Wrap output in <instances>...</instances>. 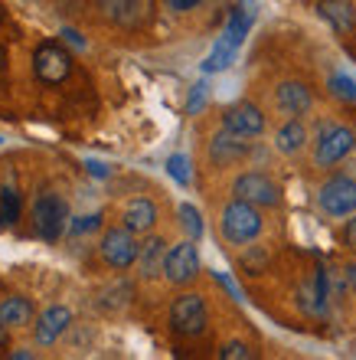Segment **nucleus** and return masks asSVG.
Wrapping results in <instances>:
<instances>
[{"label": "nucleus", "instance_id": "1", "mask_svg": "<svg viewBox=\"0 0 356 360\" xmlns=\"http://www.w3.org/2000/svg\"><path fill=\"white\" fill-rule=\"evenodd\" d=\"M219 229H223V239L229 246H245L258 239V233L265 229V217L262 207H255L242 197H232L223 207V217H219Z\"/></svg>", "mask_w": 356, "mask_h": 360}, {"label": "nucleus", "instance_id": "2", "mask_svg": "<svg viewBox=\"0 0 356 360\" xmlns=\"http://www.w3.org/2000/svg\"><path fill=\"white\" fill-rule=\"evenodd\" d=\"M209 314H206V302L197 292H183L173 298L170 304V331L180 338H199L206 331Z\"/></svg>", "mask_w": 356, "mask_h": 360}, {"label": "nucleus", "instance_id": "3", "mask_svg": "<svg viewBox=\"0 0 356 360\" xmlns=\"http://www.w3.org/2000/svg\"><path fill=\"white\" fill-rule=\"evenodd\" d=\"M320 210L334 219L353 217L356 213V180L350 174H334L330 180H324L317 190Z\"/></svg>", "mask_w": 356, "mask_h": 360}, {"label": "nucleus", "instance_id": "4", "mask_svg": "<svg viewBox=\"0 0 356 360\" xmlns=\"http://www.w3.org/2000/svg\"><path fill=\"white\" fill-rule=\"evenodd\" d=\"M66 219H69V207L66 200L59 197V193H39L37 203H33V229H37L39 239H46V243H56L62 236V229H66Z\"/></svg>", "mask_w": 356, "mask_h": 360}, {"label": "nucleus", "instance_id": "5", "mask_svg": "<svg viewBox=\"0 0 356 360\" xmlns=\"http://www.w3.org/2000/svg\"><path fill=\"white\" fill-rule=\"evenodd\" d=\"M356 148V134L343 124H320L317 144H314V164L317 167H334Z\"/></svg>", "mask_w": 356, "mask_h": 360}, {"label": "nucleus", "instance_id": "6", "mask_svg": "<svg viewBox=\"0 0 356 360\" xmlns=\"http://www.w3.org/2000/svg\"><path fill=\"white\" fill-rule=\"evenodd\" d=\"M98 252H102L105 266L118 269V272H124V269H131L134 262H138V256H141V246H138V236H134L131 229H108L102 236V243H98Z\"/></svg>", "mask_w": 356, "mask_h": 360}, {"label": "nucleus", "instance_id": "7", "mask_svg": "<svg viewBox=\"0 0 356 360\" xmlns=\"http://www.w3.org/2000/svg\"><path fill=\"white\" fill-rule=\"evenodd\" d=\"M232 193L235 197L249 200V203H255V207H282V187L275 184L268 174L262 171H245L235 177L232 184Z\"/></svg>", "mask_w": 356, "mask_h": 360}, {"label": "nucleus", "instance_id": "8", "mask_svg": "<svg viewBox=\"0 0 356 360\" xmlns=\"http://www.w3.org/2000/svg\"><path fill=\"white\" fill-rule=\"evenodd\" d=\"M197 275H199V249H197V239L187 236L183 243H177V246L167 252V262H164V278H167L170 285L183 288V285H190Z\"/></svg>", "mask_w": 356, "mask_h": 360}, {"label": "nucleus", "instance_id": "9", "mask_svg": "<svg viewBox=\"0 0 356 360\" xmlns=\"http://www.w3.org/2000/svg\"><path fill=\"white\" fill-rule=\"evenodd\" d=\"M69 69H72V56L62 49V43L49 39V43L37 46V53H33V72H37V79L56 86V82H62L69 76Z\"/></svg>", "mask_w": 356, "mask_h": 360}, {"label": "nucleus", "instance_id": "10", "mask_svg": "<svg viewBox=\"0 0 356 360\" xmlns=\"http://www.w3.org/2000/svg\"><path fill=\"white\" fill-rule=\"evenodd\" d=\"M206 154H209V161H213V167H232V164L249 158V138L223 128L219 134H213Z\"/></svg>", "mask_w": 356, "mask_h": 360}, {"label": "nucleus", "instance_id": "11", "mask_svg": "<svg viewBox=\"0 0 356 360\" xmlns=\"http://www.w3.org/2000/svg\"><path fill=\"white\" fill-rule=\"evenodd\" d=\"M223 128H229L235 134H245V138H258L265 131V115L252 102H235L223 112Z\"/></svg>", "mask_w": 356, "mask_h": 360}, {"label": "nucleus", "instance_id": "12", "mask_svg": "<svg viewBox=\"0 0 356 360\" xmlns=\"http://www.w3.org/2000/svg\"><path fill=\"white\" fill-rule=\"evenodd\" d=\"M275 105H278V112L288 115V118H301V115L310 112V105H314V95L304 82L298 79H288L282 86L275 89Z\"/></svg>", "mask_w": 356, "mask_h": 360}, {"label": "nucleus", "instance_id": "13", "mask_svg": "<svg viewBox=\"0 0 356 360\" xmlns=\"http://www.w3.org/2000/svg\"><path fill=\"white\" fill-rule=\"evenodd\" d=\"M69 324H72V311H69L66 304H49L46 311L39 314L37 328H33L37 344H56L69 331Z\"/></svg>", "mask_w": 356, "mask_h": 360}, {"label": "nucleus", "instance_id": "14", "mask_svg": "<svg viewBox=\"0 0 356 360\" xmlns=\"http://www.w3.org/2000/svg\"><path fill=\"white\" fill-rule=\"evenodd\" d=\"M167 239L164 236H150L141 246V256H138V269H141L144 282H154L164 275V262H167Z\"/></svg>", "mask_w": 356, "mask_h": 360}, {"label": "nucleus", "instance_id": "15", "mask_svg": "<svg viewBox=\"0 0 356 360\" xmlns=\"http://www.w3.org/2000/svg\"><path fill=\"white\" fill-rule=\"evenodd\" d=\"M317 10H320V17L327 20L340 37H350V33L356 30V7H353V0H320Z\"/></svg>", "mask_w": 356, "mask_h": 360}, {"label": "nucleus", "instance_id": "16", "mask_svg": "<svg viewBox=\"0 0 356 360\" xmlns=\"http://www.w3.org/2000/svg\"><path fill=\"white\" fill-rule=\"evenodd\" d=\"M154 223H157V207H154L150 200H144V197L131 200V203L124 207V213H121V226L131 229L134 236L150 233V229H154Z\"/></svg>", "mask_w": 356, "mask_h": 360}, {"label": "nucleus", "instance_id": "17", "mask_svg": "<svg viewBox=\"0 0 356 360\" xmlns=\"http://www.w3.org/2000/svg\"><path fill=\"white\" fill-rule=\"evenodd\" d=\"M304 144H308V128H304L301 118H288V122L275 131V148L282 154H288V158L304 151Z\"/></svg>", "mask_w": 356, "mask_h": 360}, {"label": "nucleus", "instance_id": "18", "mask_svg": "<svg viewBox=\"0 0 356 360\" xmlns=\"http://www.w3.org/2000/svg\"><path fill=\"white\" fill-rule=\"evenodd\" d=\"M102 7L114 23H121V27H138L141 17L147 13V0H102Z\"/></svg>", "mask_w": 356, "mask_h": 360}, {"label": "nucleus", "instance_id": "19", "mask_svg": "<svg viewBox=\"0 0 356 360\" xmlns=\"http://www.w3.org/2000/svg\"><path fill=\"white\" fill-rule=\"evenodd\" d=\"M29 321H33V302L29 298L13 295V298L0 302V324L4 328H27Z\"/></svg>", "mask_w": 356, "mask_h": 360}, {"label": "nucleus", "instance_id": "20", "mask_svg": "<svg viewBox=\"0 0 356 360\" xmlns=\"http://www.w3.org/2000/svg\"><path fill=\"white\" fill-rule=\"evenodd\" d=\"M239 46H242L239 39H235V37H229V33H223V37H219V43H216V46H213V53H209V56H206V63H203V72H223V69H225V66H229V63H232V59H235V53H239Z\"/></svg>", "mask_w": 356, "mask_h": 360}, {"label": "nucleus", "instance_id": "21", "mask_svg": "<svg viewBox=\"0 0 356 360\" xmlns=\"http://www.w3.org/2000/svg\"><path fill=\"white\" fill-rule=\"evenodd\" d=\"M20 210H23V200L13 187L0 190V226H13L20 219Z\"/></svg>", "mask_w": 356, "mask_h": 360}, {"label": "nucleus", "instance_id": "22", "mask_svg": "<svg viewBox=\"0 0 356 360\" xmlns=\"http://www.w3.org/2000/svg\"><path fill=\"white\" fill-rule=\"evenodd\" d=\"M327 89H330V95H334V98H340V102H353V105H356V82H353L350 76H343V72L330 76Z\"/></svg>", "mask_w": 356, "mask_h": 360}, {"label": "nucleus", "instance_id": "23", "mask_svg": "<svg viewBox=\"0 0 356 360\" xmlns=\"http://www.w3.org/2000/svg\"><path fill=\"white\" fill-rule=\"evenodd\" d=\"M167 174L177 180V184H183V187H187L190 180H193V171H190V158H187V154H170V158H167Z\"/></svg>", "mask_w": 356, "mask_h": 360}, {"label": "nucleus", "instance_id": "24", "mask_svg": "<svg viewBox=\"0 0 356 360\" xmlns=\"http://www.w3.org/2000/svg\"><path fill=\"white\" fill-rule=\"evenodd\" d=\"M180 226L187 229L190 239H199V236H203V219H199L197 207H190V203H183V207H180Z\"/></svg>", "mask_w": 356, "mask_h": 360}, {"label": "nucleus", "instance_id": "25", "mask_svg": "<svg viewBox=\"0 0 356 360\" xmlns=\"http://www.w3.org/2000/svg\"><path fill=\"white\" fill-rule=\"evenodd\" d=\"M219 357L223 360H249L252 351H249V344H242V341H229L223 351H219Z\"/></svg>", "mask_w": 356, "mask_h": 360}, {"label": "nucleus", "instance_id": "26", "mask_svg": "<svg viewBox=\"0 0 356 360\" xmlns=\"http://www.w3.org/2000/svg\"><path fill=\"white\" fill-rule=\"evenodd\" d=\"M265 262H268V252H265V246H255L252 252L245 256V269H249V272H252V275H258V272H262V266H265Z\"/></svg>", "mask_w": 356, "mask_h": 360}, {"label": "nucleus", "instance_id": "27", "mask_svg": "<svg viewBox=\"0 0 356 360\" xmlns=\"http://www.w3.org/2000/svg\"><path fill=\"white\" fill-rule=\"evenodd\" d=\"M102 226V213H92V217H82L72 223V233H88V229H98Z\"/></svg>", "mask_w": 356, "mask_h": 360}, {"label": "nucleus", "instance_id": "28", "mask_svg": "<svg viewBox=\"0 0 356 360\" xmlns=\"http://www.w3.org/2000/svg\"><path fill=\"white\" fill-rule=\"evenodd\" d=\"M199 4H203V0H164V7L173 10V13H187V10L199 7Z\"/></svg>", "mask_w": 356, "mask_h": 360}, {"label": "nucleus", "instance_id": "29", "mask_svg": "<svg viewBox=\"0 0 356 360\" xmlns=\"http://www.w3.org/2000/svg\"><path fill=\"white\" fill-rule=\"evenodd\" d=\"M203 95H206V86H203V82H199V86H193V95H190V102H187V112H190V115L199 112V105H203Z\"/></svg>", "mask_w": 356, "mask_h": 360}, {"label": "nucleus", "instance_id": "30", "mask_svg": "<svg viewBox=\"0 0 356 360\" xmlns=\"http://www.w3.org/2000/svg\"><path fill=\"white\" fill-rule=\"evenodd\" d=\"M343 246H347L350 252H356V217L343 226Z\"/></svg>", "mask_w": 356, "mask_h": 360}, {"label": "nucleus", "instance_id": "31", "mask_svg": "<svg viewBox=\"0 0 356 360\" xmlns=\"http://www.w3.org/2000/svg\"><path fill=\"white\" fill-rule=\"evenodd\" d=\"M85 167H88V174H92V177H108V167H105V164H98V161H88Z\"/></svg>", "mask_w": 356, "mask_h": 360}, {"label": "nucleus", "instance_id": "32", "mask_svg": "<svg viewBox=\"0 0 356 360\" xmlns=\"http://www.w3.org/2000/svg\"><path fill=\"white\" fill-rule=\"evenodd\" d=\"M216 278H219V282L225 285V288H229V295H232V298H242V295H239V288H235L232 282H229V275H223V272H216Z\"/></svg>", "mask_w": 356, "mask_h": 360}, {"label": "nucleus", "instance_id": "33", "mask_svg": "<svg viewBox=\"0 0 356 360\" xmlns=\"http://www.w3.org/2000/svg\"><path fill=\"white\" fill-rule=\"evenodd\" d=\"M62 37H66L69 43H72V46H85V39L79 37V33H72V30H62Z\"/></svg>", "mask_w": 356, "mask_h": 360}, {"label": "nucleus", "instance_id": "34", "mask_svg": "<svg viewBox=\"0 0 356 360\" xmlns=\"http://www.w3.org/2000/svg\"><path fill=\"white\" fill-rule=\"evenodd\" d=\"M347 282H350V288H353V292H356V259H353V262H350V266H347Z\"/></svg>", "mask_w": 356, "mask_h": 360}, {"label": "nucleus", "instance_id": "35", "mask_svg": "<svg viewBox=\"0 0 356 360\" xmlns=\"http://www.w3.org/2000/svg\"><path fill=\"white\" fill-rule=\"evenodd\" d=\"M10 357H13V360H27V357H33V354H29V351H13Z\"/></svg>", "mask_w": 356, "mask_h": 360}, {"label": "nucleus", "instance_id": "36", "mask_svg": "<svg viewBox=\"0 0 356 360\" xmlns=\"http://www.w3.org/2000/svg\"><path fill=\"white\" fill-rule=\"evenodd\" d=\"M4 344H7V328L0 324V347H4Z\"/></svg>", "mask_w": 356, "mask_h": 360}, {"label": "nucleus", "instance_id": "37", "mask_svg": "<svg viewBox=\"0 0 356 360\" xmlns=\"http://www.w3.org/2000/svg\"><path fill=\"white\" fill-rule=\"evenodd\" d=\"M0 69H4V56H0Z\"/></svg>", "mask_w": 356, "mask_h": 360}, {"label": "nucleus", "instance_id": "38", "mask_svg": "<svg viewBox=\"0 0 356 360\" xmlns=\"http://www.w3.org/2000/svg\"><path fill=\"white\" fill-rule=\"evenodd\" d=\"M0 144H4V138H0Z\"/></svg>", "mask_w": 356, "mask_h": 360}]
</instances>
